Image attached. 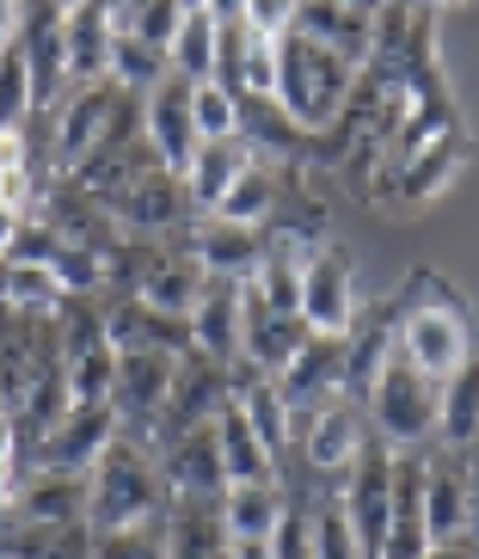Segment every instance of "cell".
I'll list each match as a JSON object with an SVG mask.
<instances>
[{
    "mask_svg": "<svg viewBox=\"0 0 479 559\" xmlns=\"http://www.w3.org/2000/svg\"><path fill=\"white\" fill-rule=\"evenodd\" d=\"M350 93H357V62H345L338 50L314 44V37L296 32V25L277 37V93H271V105H277L296 130H308V135L338 130Z\"/></svg>",
    "mask_w": 479,
    "mask_h": 559,
    "instance_id": "6da1fadb",
    "label": "cell"
},
{
    "mask_svg": "<svg viewBox=\"0 0 479 559\" xmlns=\"http://www.w3.org/2000/svg\"><path fill=\"white\" fill-rule=\"evenodd\" d=\"M142 523H160V474L142 449L117 437L99 455V467L86 474V528L105 535V528H142Z\"/></svg>",
    "mask_w": 479,
    "mask_h": 559,
    "instance_id": "7a4b0ae2",
    "label": "cell"
},
{
    "mask_svg": "<svg viewBox=\"0 0 479 559\" xmlns=\"http://www.w3.org/2000/svg\"><path fill=\"white\" fill-rule=\"evenodd\" d=\"M369 425L387 449H418L436 437V381L418 376L412 362L387 350L375 388H369Z\"/></svg>",
    "mask_w": 479,
    "mask_h": 559,
    "instance_id": "3957f363",
    "label": "cell"
},
{
    "mask_svg": "<svg viewBox=\"0 0 479 559\" xmlns=\"http://www.w3.org/2000/svg\"><path fill=\"white\" fill-rule=\"evenodd\" d=\"M394 479L399 461L387 443H369L363 455L350 461L345 486H338V510H345L350 535L363 547V559H387V535H394Z\"/></svg>",
    "mask_w": 479,
    "mask_h": 559,
    "instance_id": "277c9868",
    "label": "cell"
},
{
    "mask_svg": "<svg viewBox=\"0 0 479 559\" xmlns=\"http://www.w3.org/2000/svg\"><path fill=\"white\" fill-rule=\"evenodd\" d=\"M394 350L412 362L418 376L448 381L467 357H474L467 313L455 308V301H418V308H406V320L394 326Z\"/></svg>",
    "mask_w": 479,
    "mask_h": 559,
    "instance_id": "5b68a950",
    "label": "cell"
},
{
    "mask_svg": "<svg viewBox=\"0 0 479 559\" xmlns=\"http://www.w3.org/2000/svg\"><path fill=\"white\" fill-rule=\"evenodd\" d=\"M271 381H277L289 418H301V412L314 418L320 406L350 394V338H314L308 332V345L283 362V376H271Z\"/></svg>",
    "mask_w": 479,
    "mask_h": 559,
    "instance_id": "8992f818",
    "label": "cell"
},
{
    "mask_svg": "<svg viewBox=\"0 0 479 559\" xmlns=\"http://www.w3.org/2000/svg\"><path fill=\"white\" fill-rule=\"evenodd\" d=\"M301 326L314 338H350L357 326V271L338 247H320L301 264Z\"/></svg>",
    "mask_w": 479,
    "mask_h": 559,
    "instance_id": "52a82bcc",
    "label": "cell"
},
{
    "mask_svg": "<svg viewBox=\"0 0 479 559\" xmlns=\"http://www.w3.org/2000/svg\"><path fill=\"white\" fill-rule=\"evenodd\" d=\"M142 130H148L154 160L184 179L191 160H197V148H203L197 123H191V81H179V74L166 68V81H154L148 93H142Z\"/></svg>",
    "mask_w": 479,
    "mask_h": 559,
    "instance_id": "ba28073f",
    "label": "cell"
},
{
    "mask_svg": "<svg viewBox=\"0 0 479 559\" xmlns=\"http://www.w3.org/2000/svg\"><path fill=\"white\" fill-rule=\"evenodd\" d=\"M117 430H123L117 406H68L44 437V467L50 474H93L99 455L117 443Z\"/></svg>",
    "mask_w": 479,
    "mask_h": 559,
    "instance_id": "9c48e42d",
    "label": "cell"
},
{
    "mask_svg": "<svg viewBox=\"0 0 479 559\" xmlns=\"http://www.w3.org/2000/svg\"><path fill=\"white\" fill-rule=\"evenodd\" d=\"M265 240H259V228H233V222H203L197 240H191V259H197V271L209 283H252L259 277V264H265Z\"/></svg>",
    "mask_w": 479,
    "mask_h": 559,
    "instance_id": "30bf717a",
    "label": "cell"
},
{
    "mask_svg": "<svg viewBox=\"0 0 479 559\" xmlns=\"http://www.w3.org/2000/svg\"><path fill=\"white\" fill-rule=\"evenodd\" d=\"M172 388H179V357H166V350H117L111 406L123 418H154L160 406H172Z\"/></svg>",
    "mask_w": 479,
    "mask_h": 559,
    "instance_id": "8fae6325",
    "label": "cell"
},
{
    "mask_svg": "<svg viewBox=\"0 0 479 559\" xmlns=\"http://www.w3.org/2000/svg\"><path fill=\"white\" fill-rule=\"evenodd\" d=\"M111 7H62V56H68V81L99 86L111 81Z\"/></svg>",
    "mask_w": 479,
    "mask_h": 559,
    "instance_id": "7c38bea8",
    "label": "cell"
},
{
    "mask_svg": "<svg viewBox=\"0 0 479 559\" xmlns=\"http://www.w3.org/2000/svg\"><path fill=\"white\" fill-rule=\"evenodd\" d=\"M308 461H314L320 474H350V461L369 449V418L357 400H332L308 418Z\"/></svg>",
    "mask_w": 479,
    "mask_h": 559,
    "instance_id": "4fadbf2b",
    "label": "cell"
},
{
    "mask_svg": "<svg viewBox=\"0 0 479 559\" xmlns=\"http://www.w3.org/2000/svg\"><path fill=\"white\" fill-rule=\"evenodd\" d=\"M209 430H215V455H221V479L228 486H265V479H277V455L265 449V437L252 430V418L233 400L209 418Z\"/></svg>",
    "mask_w": 479,
    "mask_h": 559,
    "instance_id": "5bb4252c",
    "label": "cell"
},
{
    "mask_svg": "<svg viewBox=\"0 0 479 559\" xmlns=\"http://www.w3.org/2000/svg\"><path fill=\"white\" fill-rule=\"evenodd\" d=\"M117 86L111 81H99V86H81L74 99L56 111V154L62 160H93V154L105 148V135H111V117H117Z\"/></svg>",
    "mask_w": 479,
    "mask_h": 559,
    "instance_id": "9a60e30c",
    "label": "cell"
},
{
    "mask_svg": "<svg viewBox=\"0 0 479 559\" xmlns=\"http://www.w3.org/2000/svg\"><path fill=\"white\" fill-rule=\"evenodd\" d=\"M184 198H191V191H184V179H179V173H166V166L154 160V166H142V173L130 179V191H117L105 210H111L117 222H130V228H172V222H179V210H184Z\"/></svg>",
    "mask_w": 479,
    "mask_h": 559,
    "instance_id": "2e32d148",
    "label": "cell"
},
{
    "mask_svg": "<svg viewBox=\"0 0 479 559\" xmlns=\"http://www.w3.org/2000/svg\"><path fill=\"white\" fill-rule=\"evenodd\" d=\"M215 62H221V7H179V32L166 44V68L179 81H215Z\"/></svg>",
    "mask_w": 479,
    "mask_h": 559,
    "instance_id": "e0dca14e",
    "label": "cell"
},
{
    "mask_svg": "<svg viewBox=\"0 0 479 559\" xmlns=\"http://www.w3.org/2000/svg\"><path fill=\"white\" fill-rule=\"evenodd\" d=\"M203 271L197 259H179V252H160L154 264H142V277H135V301L154 313H172V320H191V308L203 301Z\"/></svg>",
    "mask_w": 479,
    "mask_h": 559,
    "instance_id": "ac0fdd59",
    "label": "cell"
},
{
    "mask_svg": "<svg viewBox=\"0 0 479 559\" xmlns=\"http://www.w3.org/2000/svg\"><path fill=\"white\" fill-rule=\"evenodd\" d=\"M191 345L209 362L240 357V283H203V301L191 308Z\"/></svg>",
    "mask_w": 479,
    "mask_h": 559,
    "instance_id": "d6986e66",
    "label": "cell"
},
{
    "mask_svg": "<svg viewBox=\"0 0 479 559\" xmlns=\"http://www.w3.org/2000/svg\"><path fill=\"white\" fill-rule=\"evenodd\" d=\"M296 32L338 50L345 62H363L375 50V7H296Z\"/></svg>",
    "mask_w": 479,
    "mask_h": 559,
    "instance_id": "ffe728a7",
    "label": "cell"
},
{
    "mask_svg": "<svg viewBox=\"0 0 479 559\" xmlns=\"http://www.w3.org/2000/svg\"><path fill=\"white\" fill-rule=\"evenodd\" d=\"M474 523V498L467 479L455 467H424V542L430 547H455Z\"/></svg>",
    "mask_w": 479,
    "mask_h": 559,
    "instance_id": "44dd1931",
    "label": "cell"
},
{
    "mask_svg": "<svg viewBox=\"0 0 479 559\" xmlns=\"http://www.w3.org/2000/svg\"><path fill=\"white\" fill-rule=\"evenodd\" d=\"M252 160H259V154L247 148V135H233V142H203L197 160H191V173H184V191H191L203 210H215V203L252 173Z\"/></svg>",
    "mask_w": 479,
    "mask_h": 559,
    "instance_id": "7402d4cb",
    "label": "cell"
},
{
    "mask_svg": "<svg viewBox=\"0 0 479 559\" xmlns=\"http://www.w3.org/2000/svg\"><path fill=\"white\" fill-rule=\"evenodd\" d=\"M467 166V154H462V142L448 135V142H436V148H424V154H412L406 166H394L387 173V191H394L399 203H430V198H443L448 185H455V173Z\"/></svg>",
    "mask_w": 479,
    "mask_h": 559,
    "instance_id": "603a6c76",
    "label": "cell"
},
{
    "mask_svg": "<svg viewBox=\"0 0 479 559\" xmlns=\"http://www.w3.org/2000/svg\"><path fill=\"white\" fill-rule=\"evenodd\" d=\"M283 516H289V504H283L277 479H265V486H228L221 492V528H228V542H271L283 528Z\"/></svg>",
    "mask_w": 479,
    "mask_h": 559,
    "instance_id": "cb8c5ba5",
    "label": "cell"
},
{
    "mask_svg": "<svg viewBox=\"0 0 479 559\" xmlns=\"http://www.w3.org/2000/svg\"><path fill=\"white\" fill-rule=\"evenodd\" d=\"M13 504L25 523H86V474H50V467H37V479L19 486Z\"/></svg>",
    "mask_w": 479,
    "mask_h": 559,
    "instance_id": "d4e9b609",
    "label": "cell"
},
{
    "mask_svg": "<svg viewBox=\"0 0 479 559\" xmlns=\"http://www.w3.org/2000/svg\"><path fill=\"white\" fill-rule=\"evenodd\" d=\"M436 437L448 449L479 443V350L448 381H436Z\"/></svg>",
    "mask_w": 479,
    "mask_h": 559,
    "instance_id": "484cf974",
    "label": "cell"
},
{
    "mask_svg": "<svg viewBox=\"0 0 479 559\" xmlns=\"http://www.w3.org/2000/svg\"><path fill=\"white\" fill-rule=\"evenodd\" d=\"M0 301H7V308H19V313H44V320L68 313V289H62V277H56L50 264L0 259Z\"/></svg>",
    "mask_w": 479,
    "mask_h": 559,
    "instance_id": "4316f807",
    "label": "cell"
},
{
    "mask_svg": "<svg viewBox=\"0 0 479 559\" xmlns=\"http://www.w3.org/2000/svg\"><path fill=\"white\" fill-rule=\"evenodd\" d=\"M62 394L68 406H111L117 400V345H86V350H68V376H62Z\"/></svg>",
    "mask_w": 479,
    "mask_h": 559,
    "instance_id": "83f0119b",
    "label": "cell"
},
{
    "mask_svg": "<svg viewBox=\"0 0 479 559\" xmlns=\"http://www.w3.org/2000/svg\"><path fill=\"white\" fill-rule=\"evenodd\" d=\"M172 479H179L184 492H197V498H221V492H228L209 425H191V430L179 437V449H172Z\"/></svg>",
    "mask_w": 479,
    "mask_h": 559,
    "instance_id": "f1b7e54d",
    "label": "cell"
},
{
    "mask_svg": "<svg viewBox=\"0 0 479 559\" xmlns=\"http://www.w3.org/2000/svg\"><path fill=\"white\" fill-rule=\"evenodd\" d=\"M209 215H215V222H233V228H265L271 215H277V173L252 160V173L233 185V191L215 203Z\"/></svg>",
    "mask_w": 479,
    "mask_h": 559,
    "instance_id": "f546056e",
    "label": "cell"
},
{
    "mask_svg": "<svg viewBox=\"0 0 479 559\" xmlns=\"http://www.w3.org/2000/svg\"><path fill=\"white\" fill-rule=\"evenodd\" d=\"M233 406L247 412L252 430H259V437H265V449L277 455L283 437H289V425H296V418H289V406H283V394H277V381H271V376L233 381Z\"/></svg>",
    "mask_w": 479,
    "mask_h": 559,
    "instance_id": "4dcf8cb0",
    "label": "cell"
},
{
    "mask_svg": "<svg viewBox=\"0 0 479 559\" xmlns=\"http://www.w3.org/2000/svg\"><path fill=\"white\" fill-rule=\"evenodd\" d=\"M240 111H247V99L228 93L221 81L191 86V123H197L203 142H233V135H240Z\"/></svg>",
    "mask_w": 479,
    "mask_h": 559,
    "instance_id": "1f68e13d",
    "label": "cell"
},
{
    "mask_svg": "<svg viewBox=\"0 0 479 559\" xmlns=\"http://www.w3.org/2000/svg\"><path fill=\"white\" fill-rule=\"evenodd\" d=\"M25 44V62H32V93L37 99H50L56 81L68 74V56H62V13H50L44 25H32V32L19 37Z\"/></svg>",
    "mask_w": 479,
    "mask_h": 559,
    "instance_id": "d6a6232c",
    "label": "cell"
},
{
    "mask_svg": "<svg viewBox=\"0 0 479 559\" xmlns=\"http://www.w3.org/2000/svg\"><path fill=\"white\" fill-rule=\"evenodd\" d=\"M32 105H37V93H32V62H25V44H7V50H0V130H19Z\"/></svg>",
    "mask_w": 479,
    "mask_h": 559,
    "instance_id": "836d02e7",
    "label": "cell"
},
{
    "mask_svg": "<svg viewBox=\"0 0 479 559\" xmlns=\"http://www.w3.org/2000/svg\"><path fill=\"white\" fill-rule=\"evenodd\" d=\"M93 559H172V535L160 523L105 528V535H93Z\"/></svg>",
    "mask_w": 479,
    "mask_h": 559,
    "instance_id": "e575fe53",
    "label": "cell"
},
{
    "mask_svg": "<svg viewBox=\"0 0 479 559\" xmlns=\"http://www.w3.org/2000/svg\"><path fill=\"white\" fill-rule=\"evenodd\" d=\"M308 547H314V559H363V547H357V535H350L345 510L326 504L308 516Z\"/></svg>",
    "mask_w": 479,
    "mask_h": 559,
    "instance_id": "d590c367",
    "label": "cell"
},
{
    "mask_svg": "<svg viewBox=\"0 0 479 559\" xmlns=\"http://www.w3.org/2000/svg\"><path fill=\"white\" fill-rule=\"evenodd\" d=\"M271 559H314V547H308V516H283V528L271 535Z\"/></svg>",
    "mask_w": 479,
    "mask_h": 559,
    "instance_id": "8d00e7d4",
    "label": "cell"
},
{
    "mask_svg": "<svg viewBox=\"0 0 479 559\" xmlns=\"http://www.w3.org/2000/svg\"><path fill=\"white\" fill-rule=\"evenodd\" d=\"M32 191H37V179H32V166H25V173H0V203H7V210H32Z\"/></svg>",
    "mask_w": 479,
    "mask_h": 559,
    "instance_id": "74e56055",
    "label": "cell"
},
{
    "mask_svg": "<svg viewBox=\"0 0 479 559\" xmlns=\"http://www.w3.org/2000/svg\"><path fill=\"white\" fill-rule=\"evenodd\" d=\"M0 173H25V130H0Z\"/></svg>",
    "mask_w": 479,
    "mask_h": 559,
    "instance_id": "f35d334b",
    "label": "cell"
},
{
    "mask_svg": "<svg viewBox=\"0 0 479 559\" xmlns=\"http://www.w3.org/2000/svg\"><path fill=\"white\" fill-rule=\"evenodd\" d=\"M19 486H25V479H19V449H0V504H13Z\"/></svg>",
    "mask_w": 479,
    "mask_h": 559,
    "instance_id": "ab89813d",
    "label": "cell"
},
{
    "mask_svg": "<svg viewBox=\"0 0 479 559\" xmlns=\"http://www.w3.org/2000/svg\"><path fill=\"white\" fill-rule=\"evenodd\" d=\"M19 37H25V7L0 0V50H7V44H19Z\"/></svg>",
    "mask_w": 479,
    "mask_h": 559,
    "instance_id": "60d3db41",
    "label": "cell"
},
{
    "mask_svg": "<svg viewBox=\"0 0 479 559\" xmlns=\"http://www.w3.org/2000/svg\"><path fill=\"white\" fill-rule=\"evenodd\" d=\"M19 228H25V215H19V210H7V203H0V259H7V252H13Z\"/></svg>",
    "mask_w": 479,
    "mask_h": 559,
    "instance_id": "b9f144b4",
    "label": "cell"
},
{
    "mask_svg": "<svg viewBox=\"0 0 479 559\" xmlns=\"http://www.w3.org/2000/svg\"><path fill=\"white\" fill-rule=\"evenodd\" d=\"M228 559H271V542H228Z\"/></svg>",
    "mask_w": 479,
    "mask_h": 559,
    "instance_id": "7bdbcfd3",
    "label": "cell"
},
{
    "mask_svg": "<svg viewBox=\"0 0 479 559\" xmlns=\"http://www.w3.org/2000/svg\"><path fill=\"white\" fill-rule=\"evenodd\" d=\"M0 449H19L13 443V412H7V400H0Z\"/></svg>",
    "mask_w": 479,
    "mask_h": 559,
    "instance_id": "ee69618b",
    "label": "cell"
},
{
    "mask_svg": "<svg viewBox=\"0 0 479 559\" xmlns=\"http://www.w3.org/2000/svg\"><path fill=\"white\" fill-rule=\"evenodd\" d=\"M424 559H474V554H467V547L462 542H455V547H430V554Z\"/></svg>",
    "mask_w": 479,
    "mask_h": 559,
    "instance_id": "f6af8a7d",
    "label": "cell"
},
{
    "mask_svg": "<svg viewBox=\"0 0 479 559\" xmlns=\"http://www.w3.org/2000/svg\"><path fill=\"white\" fill-rule=\"evenodd\" d=\"M209 559H228V547H215V554H209Z\"/></svg>",
    "mask_w": 479,
    "mask_h": 559,
    "instance_id": "bcb514c9",
    "label": "cell"
}]
</instances>
